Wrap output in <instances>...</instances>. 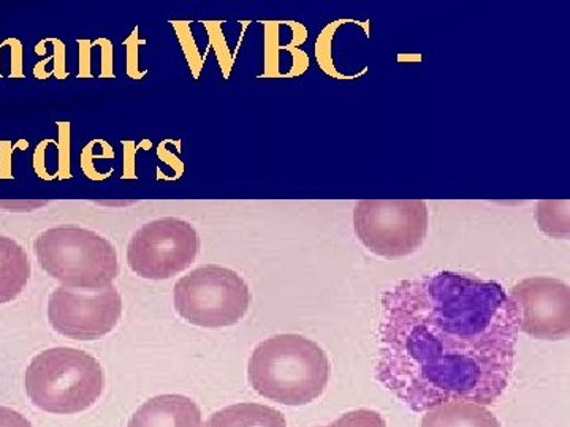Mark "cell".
<instances>
[{
	"label": "cell",
	"instance_id": "6da1fadb",
	"mask_svg": "<svg viewBox=\"0 0 570 427\" xmlns=\"http://www.w3.org/2000/svg\"><path fill=\"white\" fill-rule=\"evenodd\" d=\"M519 324L502 285L441 271L382 296L376 378L412 411L491 406L515 366Z\"/></svg>",
	"mask_w": 570,
	"mask_h": 427
},
{
	"label": "cell",
	"instance_id": "7a4b0ae2",
	"mask_svg": "<svg viewBox=\"0 0 570 427\" xmlns=\"http://www.w3.org/2000/svg\"><path fill=\"white\" fill-rule=\"evenodd\" d=\"M328 356L314 340L277 335L258 344L247 365L250 387L283 406H306L324 395L328 385Z\"/></svg>",
	"mask_w": 570,
	"mask_h": 427
},
{
	"label": "cell",
	"instance_id": "3957f363",
	"mask_svg": "<svg viewBox=\"0 0 570 427\" xmlns=\"http://www.w3.org/2000/svg\"><path fill=\"white\" fill-rule=\"evenodd\" d=\"M24 387L33 406L48 414H78L102 396L104 367L78 348H50L28 366Z\"/></svg>",
	"mask_w": 570,
	"mask_h": 427
},
{
	"label": "cell",
	"instance_id": "277c9868",
	"mask_svg": "<svg viewBox=\"0 0 570 427\" xmlns=\"http://www.w3.org/2000/svg\"><path fill=\"white\" fill-rule=\"evenodd\" d=\"M33 252L41 269L62 287L102 290L119 276L116 247L105 236L73 225L41 231Z\"/></svg>",
	"mask_w": 570,
	"mask_h": 427
},
{
	"label": "cell",
	"instance_id": "5b68a950",
	"mask_svg": "<svg viewBox=\"0 0 570 427\" xmlns=\"http://www.w3.org/2000/svg\"><path fill=\"white\" fill-rule=\"evenodd\" d=\"M178 316L200 328H225L238 324L249 310V287L234 269L205 265L183 276L175 285Z\"/></svg>",
	"mask_w": 570,
	"mask_h": 427
},
{
	"label": "cell",
	"instance_id": "8992f818",
	"mask_svg": "<svg viewBox=\"0 0 570 427\" xmlns=\"http://www.w3.org/2000/svg\"><path fill=\"white\" fill-rule=\"evenodd\" d=\"M354 228L370 252L403 258L417 252L428 234V206L423 200H360Z\"/></svg>",
	"mask_w": 570,
	"mask_h": 427
},
{
	"label": "cell",
	"instance_id": "52a82bcc",
	"mask_svg": "<svg viewBox=\"0 0 570 427\" xmlns=\"http://www.w3.org/2000/svg\"><path fill=\"white\" fill-rule=\"evenodd\" d=\"M198 250L200 238L193 224L160 217L135 231L127 247V264L142 279H171L190 268Z\"/></svg>",
	"mask_w": 570,
	"mask_h": 427
},
{
	"label": "cell",
	"instance_id": "ba28073f",
	"mask_svg": "<svg viewBox=\"0 0 570 427\" xmlns=\"http://www.w3.org/2000/svg\"><path fill=\"white\" fill-rule=\"evenodd\" d=\"M122 316V298L112 285L102 290L59 287L48 301V320L61 336L97 340L110 335Z\"/></svg>",
	"mask_w": 570,
	"mask_h": 427
},
{
	"label": "cell",
	"instance_id": "9c48e42d",
	"mask_svg": "<svg viewBox=\"0 0 570 427\" xmlns=\"http://www.w3.org/2000/svg\"><path fill=\"white\" fill-rule=\"evenodd\" d=\"M519 331L539 340H562L570 335V288L551 277H531L510 290Z\"/></svg>",
	"mask_w": 570,
	"mask_h": 427
},
{
	"label": "cell",
	"instance_id": "30bf717a",
	"mask_svg": "<svg viewBox=\"0 0 570 427\" xmlns=\"http://www.w3.org/2000/svg\"><path fill=\"white\" fill-rule=\"evenodd\" d=\"M129 427H204L202 411L193 399L179 395L156 396L142 404Z\"/></svg>",
	"mask_w": 570,
	"mask_h": 427
},
{
	"label": "cell",
	"instance_id": "8fae6325",
	"mask_svg": "<svg viewBox=\"0 0 570 427\" xmlns=\"http://www.w3.org/2000/svg\"><path fill=\"white\" fill-rule=\"evenodd\" d=\"M31 277L28 254L17 241L0 235V306L22 294Z\"/></svg>",
	"mask_w": 570,
	"mask_h": 427
},
{
	"label": "cell",
	"instance_id": "7c38bea8",
	"mask_svg": "<svg viewBox=\"0 0 570 427\" xmlns=\"http://www.w3.org/2000/svg\"><path fill=\"white\" fill-rule=\"evenodd\" d=\"M422 427H501V425L485 406L453 403L428 410L422 419Z\"/></svg>",
	"mask_w": 570,
	"mask_h": 427
},
{
	"label": "cell",
	"instance_id": "4fadbf2b",
	"mask_svg": "<svg viewBox=\"0 0 570 427\" xmlns=\"http://www.w3.org/2000/svg\"><path fill=\"white\" fill-rule=\"evenodd\" d=\"M204 427H287L284 415L262 404H235L216 411Z\"/></svg>",
	"mask_w": 570,
	"mask_h": 427
},
{
	"label": "cell",
	"instance_id": "5bb4252c",
	"mask_svg": "<svg viewBox=\"0 0 570 427\" xmlns=\"http://www.w3.org/2000/svg\"><path fill=\"white\" fill-rule=\"evenodd\" d=\"M171 26H174L176 37H178L179 44H181L190 71H193L195 78H198L202 67H204V59H202L200 51H198L197 43H195L189 22L171 21Z\"/></svg>",
	"mask_w": 570,
	"mask_h": 427
},
{
	"label": "cell",
	"instance_id": "9a60e30c",
	"mask_svg": "<svg viewBox=\"0 0 570 427\" xmlns=\"http://www.w3.org/2000/svg\"><path fill=\"white\" fill-rule=\"evenodd\" d=\"M535 219H538L539 228L543 234L568 238L569 216H554L553 201H539Z\"/></svg>",
	"mask_w": 570,
	"mask_h": 427
},
{
	"label": "cell",
	"instance_id": "2e32d148",
	"mask_svg": "<svg viewBox=\"0 0 570 427\" xmlns=\"http://www.w3.org/2000/svg\"><path fill=\"white\" fill-rule=\"evenodd\" d=\"M140 28H135L132 33H130L129 39L122 41L124 47H126V70L127 77L132 78V80H141L148 70H140V47L146 44V40L140 39Z\"/></svg>",
	"mask_w": 570,
	"mask_h": 427
},
{
	"label": "cell",
	"instance_id": "e0dca14e",
	"mask_svg": "<svg viewBox=\"0 0 570 427\" xmlns=\"http://www.w3.org/2000/svg\"><path fill=\"white\" fill-rule=\"evenodd\" d=\"M322 427H387V425L377 411L358 408V410L344 414L333 425Z\"/></svg>",
	"mask_w": 570,
	"mask_h": 427
},
{
	"label": "cell",
	"instance_id": "ac0fdd59",
	"mask_svg": "<svg viewBox=\"0 0 570 427\" xmlns=\"http://www.w3.org/2000/svg\"><path fill=\"white\" fill-rule=\"evenodd\" d=\"M97 145V140L89 142L88 146H85L81 153V170L82 173L86 175V178L91 179V181H102V179L110 178L112 170L108 171V173H99V171L94 168L92 157L94 159H115V151L108 149L107 152L100 153V156H94V146Z\"/></svg>",
	"mask_w": 570,
	"mask_h": 427
},
{
	"label": "cell",
	"instance_id": "d6986e66",
	"mask_svg": "<svg viewBox=\"0 0 570 427\" xmlns=\"http://www.w3.org/2000/svg\"><path fill=\"white\" fill-rule=\"evenodd\" d=\"M59 126V170L56 178L70 179V122H58Z\"/></svg>",
	"mask_w": 570,
	"mask_h": 427
},
{
	"label": "cell",
	"instance_id": "ffe728a7",
	"mask_svg": "<svg viewBox=\"0 0 570 427\" xmlns=\"http://www.w3.org/2000/svg\"><path fill=\"white\" fill-rule=\"evenodd\" d=\"M124 148V171L122 179H137V175H135V153L138 152V149H151L153 142L148 140H142L140 145H137L135 141H122Z\"/></svg>",
	"mask_w": 570,
	"mask_h": 427
},
{
	"label": "cell",
	"instance_id": "44dd1931",
	"mask_svg": "<svg viewBox=\"0 0 570 427\" xmlns=\"http://www.w3.org/2000/svg\"><path fill=\"white\" fill-rule=\"evenodd\" d=\"M29 142L20 140L17 145H11L10 141H0V179H13V171H11V153L14 149L28 148Z\"/></svg>",
	"mask_w": 570,
	"mask_h": 427
},
{
	"label": "cell",
	"instance_id": "7402d4cb",
	"mask_svg": "<svg viewBox=\"0 0 570 427\" xmlns=\"http://www.w3.org/2000/svg\"><path fill=\"white\" fill-rule=\"evenodd\" d=\"M47 43L55 44V56H52V62H55V70L51 71V75H55L58 80H66L67 77H69V73H67V51H66V44H63V41L59 39H47L45 40Z\"/></svg>",
	"mask_w": 570,
	"mask_h": 427
},
{
	"label": "cell",
	"instance_id": "603a6c76",
	"mask_svg": "<svg viewBox=\"0 0 570 427\" xmlns=\"http://www.w3.org/2000/svg\"><path fill=\"white\" fill-rule=\"evenodd\" d=\"M92 44L100 47L102 51V71L100 78H115V69H112V61H115V52H112V43L108 39H97Z\"/></svg>",
	"mask_w": 570,
	"mask_h": 427
},
{
	"label": "cell",
	"instance_id": "cb8c5ba5",
	"mask_svg": "<svg viewBox=\"0 0 570 427\" xmlns=\"http://www.w3.org/2000/svg\"><path fill=\"white\" fill-rule=\"evenodd\" d=\"M0 427H32V425L20 411L10 407H0Z\"/></svg>",
	"mask_w": 570,
	"mask_h": 427
},
{
	"label": "cell",
	"instance_id": "d4e9b609",
	"mask_svg": "<svg viewBox=\"0 0 570 427\" xmlns=\"http://www.w3.org/2000/svg\"><path fill=\"white\" fill-rule=\"evenodd\" d=\"M3 44L11 47V71L10 78H22V44L18 39H7Z\"/></svg>",
	"mask_w": 570,
	"mask_h": 427
},
{
	"label": "cell",
	"instance_id": "484cf974",
	"mask_svg": "<svg viewBox=\"0 0 570 427\" xmlns=\"http://www.w3.org/2000/svg\"><path fill=\"white\" fill-rule=\"evenodd\" d=\"M78 47H80V71H78V78H91L92 43L89 40H78Z\"/></svg>",
	"mask_w": 570,
	"mask_h": 427
},
{
	"label": "cell",
	"instance_id": "4316f807",
	"mask_svg": "<svg viewBox=\"0 0 570 427\" xmlns=\"http://www.w3.org/2000/svg\"><path fill=\"white\" fill-rule=\"evenodd\" d=\"M51 142V140L41 141L40 145L37 146L36 156H33V168H36L37 176L43 179V181L55 179V176L48 175L47 168H45V152H47V146H50Z\"/></svg>",
	"mask_w": 570,
	"mask_h": 427
},
{
	"label": "cell",
	"instance_id": "83f0119b",
	"mask_svg": "<svg viewBox=\"0 0 570 427\" xmlns=\"http://www.w3.org/2000/svg\"><path fill=\"white\" fill-rule=\"evenodd\" d=\"M157 157H159L163 162L167 163L168 167L174 168L176 173L175 179L181 178L184 173V163L178 159V156H175L174 152L165 149V142L157 148Z\"/></svg>",
	"mask_w": 570,
	"mask_h": 427
},
{
	"label": "cell",
	"instance_id": "f1b7e54d",
	"mask_svg": "<svg viewBox=\"0 0 570 427\" xmlns=\"http://www.w3.org/2000/svg\"><path fill=\"white\" fill-rule=\"evenodd\" d=\"M52 58H47L45 61L37 63L36 69H33V77L39 78V80H47V78L51 77V71L45 70L47 63H50Z\"/></svg>",
	"mask_w": 570,
	"mask_h": 427
},
{
	"label": "cell",
	"instance_id": "f546056e",
	"mask_svg": "<svg viewBox=\"0 0 570 427\" xmlns=\"http://www.w3.org/2000/svg\"><path fill=\"white\" fill-rule=\"evenodd\" d=\"M41 205H45V203H28V201H22V203H0V206H2V208H13V209H17V208H24L26 211H28V209H32V208H39V206Z\"/></svg>",
	"mask_w": 570,
	"mask_h": 427
},
{
	"label": "cell",
	"instance_id": "4dcf8cb0",
	"mask_svg": "<svg viewBox=\"0 0 570 427\" xmlns=\"http://www.w3.org/2000/svg\"><path fill=\"white\" fill-rule=\"evenodd\" d=\"M2 47L3 44L0 43V58H2ZM0 71H2V63H0ZM0 77H2V73H0Z\"/></svg>",
	"mask_w": 570,
	"mask_h": 427
}]
</instances>
